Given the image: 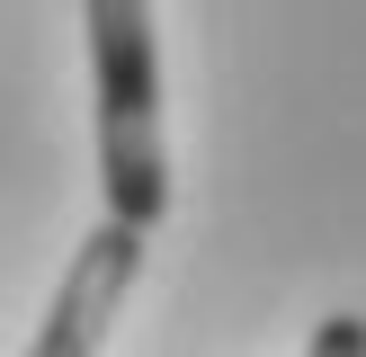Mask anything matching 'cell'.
Returning <instances> with one entry per match:
<instances>
[{"label": "cell", "instance_id": "6da1fadb", "mask_svg": "<svg viewBox=\"0 0 366 357\" xmlns=\"http://www.w3.org/2000/svg\"><path fill=\"white\" fill-rule=\"evenodd\" d=\"M81 27H89V89H99V196L117 223L152 232L170 214L152 0H81Z\"/></svg>", "mask_w": 366, "mask_h": 357}, {"label": "cell", "instance_id": "7a4b0ae2", "mask_svg": "<svg viewBox=\"0 0 366 357\" xmlns=\"http://www.w3.org/2000/svg\"><path fill=\"white\" fill-rule=\"evenodd\" d=\"M134 277H143V232L107 214V223L71 250V268H63V286H54L45 321H36L27 357H99L107 348V321H117L125 295H134Z\"/></svg>", "mask_w": 366, "mask_h": 357}, {"label": "cell", "instance_id": "3957f363", "mask_svg": "<svg viewBox=\"0 0 366 357\" xmlns=\"http://www.w3.org/2000/svg\"><path fill=\"white\" fill-rule=\"evenodd\" d=\"M304 357H366V313H331V321L313 331V348H304Z\"/></svg>", "mask_w": 366, "mask_h": 357}]
</instances>
